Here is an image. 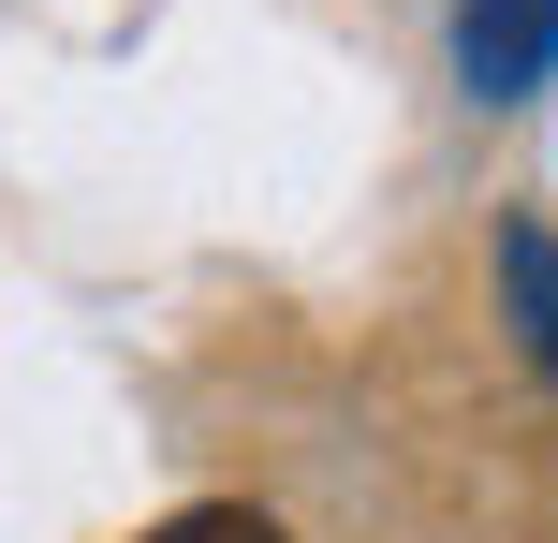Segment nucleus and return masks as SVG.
Returning <instances> with one entry per match:
<instances>
[{
    "label": "nucleus",
    "mask_w": 558,
    "mask_h": 543,
    "mask_svg": "<svg viewBox=\"0 0 558 543\" xmlns=\"http://www.w3.org/2000/svg\"><path fill=\"white\" fill-rule=\"evenodd\" d=\"M558 74V0H456V88L471 103H530Z\"/></svg>",
    "instance_id": "obj_1"
},
{
    "label": "nucleus",
    "mask_w": 558,
    "mask_h": 543,
    "mask_svg": "<svg viewBox=\"0 0 558 543\" xmlns=\"http://www.w3.org/2000/svg\"><path fill=\"white\" fill-rule=\"evenodd\" d=\"M500 294H514V338H530V368L558 382V235H544V221H500Z\"/></svg>",
    "instance_id": "obj_2"
},
{
    "label": "nucleus",
    "mask_w": 558,
    "mask_h": 543,
    "mask_svg": "<svg viewBox=\"0 0 558 543\" xmlns=\"http://www.w3.org/2000/svg\"><path fill=\"white\" fill-rule=\"evenodd\" d=\"M147 543H279V529L251 515V499H192V515H162Z\"/></svg>",
    "instance_id": "obj_3"
}]
</instances>
